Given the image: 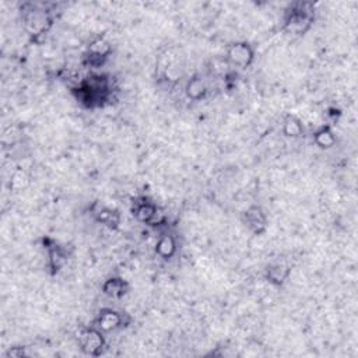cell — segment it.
I'll use <instances>...</instances> for the list:
<instances>
[{"label":"cell","mask_w":358,"mask_h":358,"mask_svg":"<svg viewBox=\"0 0 358 358\" xmlns=\"http://www.w3.org/2000/svg\"><path fill=\"white\" fill-rule=\"evenodd\" d=\"M315 23V5L311 2L291 3L283 16V30L294 37L305 35Z\"/></svg>","instance_id":"3"},{"label":"cell","mask_w":358,"mask_h":358,"mask_svg":"<svg viewBox=\"0 0 358 358\" xmlns=\"http://www.w3.org/2000/svg\"><path fill=\"white\" fill-rule=\"evenodd\" d=\"M282 131H283V135H284L286 138L298 139V138H301V136L304 135L305 128H304V124H302V121H301V119H300L298 116L290 113V115H287V116L284 117Z\"/></svg>","instance_id":"17"},{"label":"cell","mask_w":358,"mask_h":358,"mask_svg":"<svg viewBox=\"0 0 358 358\" xmlns=\"http://www.w3.org/2000/svg\"><path fill=\"white\" fill-rule=\"evenodd\" d=\"M178 251V244H177V238L172 234L164 232L158 236V240L156 243V254L164 259V261H170L175 257Z\"/></svg>","instance_id":"15"},{"label":"cell","mask_w":358,"mask_h":358,"mask_svg":"<svg viewBox=\"0 0 358 358\" xmlns=\"http://www.w3.org/2000/svg\"><path fill=\"white\" fill-rule=\"evenodd\" d=\"M112 54V47L105 37H95L90 41L83 55V65L90 69L102 67Z\"/></svg>","instance_id":"6"},{"label":"cell","mask_w":358,"mask_h":358,"mask_svg":"<svg viewBox=\"0 0 358 358\" xmlns=\"http://www.w3.org/2000/svg\"><path fill=\"white\" fill-rule=\"evenodd\" d=\"M314 143L320 149V150H329L336 146V135L332 129L330 125H323L319 129H316L312 135Z\"/></svg>","instance_id":"16"},{"label":"cell","mask_w":358,"mask_h":358,"mask_svg":"<svg viewBox=\"0 0 358 358\" xmlns=\"http://www.w3.org/2000/svg\"><path fill=\"white\" fill-rule=\"evenodd\" d=\"M125 325H127L125 314L119 312L116 309H112V308H102L94 320V326L98 327L104 333L117 330V329L124 327Z\"/></svg>","instance_id":"10"},{"label":"cell","mask_w":358,"mask_h":358,"mask_svg":"<svg viewBox=\"0 0 358 358\" xmlns=\"http://www.w3.org/2000/svg\"><path fill=\"white\" fill-rule=\"evenodd\" d=\"M241 221L254 235H263L269 227V218L261 206H250L241 214Z\"/></svg>","instance_id":"8"},{"label":"cell","mask_w":358,"mask_h":358,"mask_svg":"<svg viewBox=\"0 0 358 358\" xmlns=\"http://www.w3.org/2000/svg\"><path fill=\"white\" fill-rule=\"evenodd\" d=\"M26 355H27L26 347H22V345L10 347V348L6 351V357H9V358H23V357H26Z\"/></svg>","instance_id":"18"},{"label":"cell","mask_w":358,"mask_h":358,"mask_svg":"<svg viewBox=\"0 0 358 358\" xmlns=\"http://www.w3.org/2000/svg\"><path fill=\"white\" fill-rule=\"evenodd\" d=\"M77 343L80 350L90 357H99L106 348V339L104 336V332H101L94 325L88 327H81L79 330Z\"/></svg>","instance_id":"5"},{"label":"cell","mask_w":358,"mask_h":358,"mask_svg":"<svg viewBox=\"0 0 358 358\" xmlns=\"http://www.w3.org/2000/svg\"><path fill=\"white\" fill-rule=\"evenodd\" d=\"M91 215L98 224L104 225L108 229L116 231L119 229V227H121L122 217H121V213H119L116 209H111L108 206L94 203V206L91 207Z\"/></svg>","instance_id":"11"},{"label":"cell","mask_w":358,"mask_h":358,"mask_svg":"<svg viewBox=\"0 0 358 358\" xmlns=\"http://www.w3.org/2000/svg\"><path fill=\"white\" fill-rule=\"evenodd\" d=\"M291 275V268L286 263H270L265 269V280L273 287H283Z\"/></svg>","instance_id":"13"},{"label":"cell","mask_w":358,"mask_h":358,"mask_svg":"<svg viewBox=\"0 0 358 358\" xmlns=\"http://www.w3.org/2000/svg\"><path fill=\"white\" fill-rule=\"evenodd\" d=\"M113 86L108 74L102 73H90L83 77V80L72 87V94L76 101L88 109L104 108L109 105L113 98Z\"/></svg>","instance_id":"1"},{"label":"cell","mask_w":358,"mask_h":358,"mask_svg":"<svg viewBox=\"0 0 358 358\" xmlns=\"http://www.w3.org/2000/svg\"><path fill=\"white\" fill-rule=\"evenodd\" d=\"M209 94V84L207 80L202 74H193L185 86V95L190 101H202Z\"/></svg>","instance_id":"14"},{"label":"cell","mask_w":358,"mask_h":358,"mask_svg":"<svg viewBox=\"0 0 358 358\" xmlns=\"http://www.w3.org/2000/svg\"><path fill=\"white\" fill-rule=\"evenodd\" d=\"M224 59L231 67L248 69L255 60V48L248 41L231 42L225 49Z\"/></svg>","instance_id":"4"},{"label":"cell","mask_w":358,"mask_h":358,"mask_svg":"<svg viewBox=\"0 0 358 358\" xmlns=\"http://www.w3.org/2000/svg\"><path fill=\"white\" fill-rule=\"evenodd\" d=\"M44 248L47 250L48 269H49L51 275L55 276V275L60 273L62 269L69 262L67 251L60 244H58L55 240H51V238H44Z\"/></svg>","instance_id":"9"},{"label":"cell","mask_w":358,"mask_h":358,"mask_svg":"<svg viewBox=\"0 0 358 358\" xmlns=\"http://www.w3.org/2000/svg\"><path fill=\"white\" fill-rule=\"evenodd\" d=\"M161 207L149 196H138L132 202L131 211L133 217L146 225H150L154 222L156 217L158 215Z\"/></svg>","instance_id":"7"},{"label":"cell","mask_w":358,"mask_h":358,"mask_svg":"<svg viewBox=\"0 0 358 358\" xmlns=\"http://www.w3.org/2000/svg\"><path fill=\"white\" fill-rule=\"evenodd\" d=\"M22 20L24 30L33 42L40 44L44 41L45 35L51 31L54 26V15L47 8V5L40 3H26L22 8Z\"/></svg>","instance_id":"2"},{"label":"cell","mask_w":358,"mask_h":358,"mask_svg":"<svg viewBox=\"0 0 358 358\" xmlns=\"http://www.w3.org/2000/svg\"><path fill=\"white\" fill-rule=\"evenodd\" d=\"M129 290H131L129 283L124 277H119V276L108 277L101 286L102 294L111 300L124 298L129 293Z\"/></svg>","instance_id":"12"}]
</instances>
